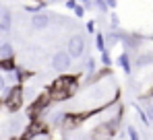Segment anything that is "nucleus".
Here are the masks:
<instances>
[{
	"label": "nucleus",
	"mask_w": 153,
	"mask_h": 140,
	"mask_svg": "<svg viewBox=\"0 0 153 140\" xmlns=\"http://www.w3.org/2000/svg\"><path fill=\"white\" fill-rule=\"evenodd\" d=\"M29 122H31L29 116H25V113H15V116L8 119L6 128H8V132H10L13 136H23V132H25Z\"/></svg>",
	"instance_id": "nucleus-3"
},
{
	"label": "nucleus",
	"mask_w": 153,
	"mask_h": 140,
	"mask_svg": "<svg viewBox=\"0 0 153 140\" xmlns=\"http://www.w3.org/2000/svg\"><path fill=\"white\" fill-rule=\"evenodd\" d=\"M105 4H108V10H114L118 6V0H105Z\"/></svg>",
	"instance_id": "nucleus-23"
},
{
	"label": "nucleus",
	"mask_w": 153,
	"mask_h": 140,
	"mask_svg": "<svg viewBox=\"0 0 153 140\" xmlns=\"http://www.w3.org/2000/svg\"><path fill=\"white\" fill-rule=\"evenodd\" d=\"M42 8H44V2H42V0H31V2L25 6V10H27V13H31V15L42 13Z\"/></svg>",
	"instance_id": "nucleus-12"
},
{
	"label": "nucleus",
	"mask_w": 153,
	"mask_h": 140,
	"mask_svg": "<svg viewBox=\"0 0 153 140\" xmlns=\"http://www.w3.org/2000/svg\"><path fill=\"white\" fill-rule=\"evenodd\" d=\"M102 64H103V68H110V66H112V56H110L108 49L102 52Z\"/></svg>",
	"instance_id": "nucleus-17"
},
{
	"label": "nucleus",
	"mask_w": 153,
	"mask_h": 140,
	"mask_svg": "<svg viewBox=\"0 0 153 140\" xmlns=\"http://www.w3.org/2000/svg\"><path fill=\"white\" fill-rule=\"evenodd\" d=\"M87 33H95V21H89L87 23Z\"/></svg>",
	"instance_id": "nucleus-24"
},
{
	"label": "nucleus",
	"mask_w": 153,
	"mask_h": 140,
	"mask_svg": "<svg viewBox=\"0 0 153 140\" xmlns=\"http://www.w3.org/2000/svg\"><path fill=\"white\" fill-rule=\"evenodd\" d=\"M76 4H79L76 0H66V4H64V6H66L68 10H75V8H76Z\"/></svg>",
	"instance_id": "nucleus-22"
},
{
	"label": "nucleus",
	"mask_w": 153,
	"mask_h": 140,
	"mask_svg": "<svg viewBox=\"0 0 153 140\" xmlns=\"http://www.w3.org/2000/svg\"><path fill=\"white\" fill-rule=\"evenodd\" d=\"M95 47H97L100 52H105V49H108V46H105V35H103V33H97V35H95Z\"/></svg>",
	"instance_id": "nucleus-13"
},
{
	"label": "nucleus",
	"mask_w": 153,
	"mask_h": 140,
	"mask_svg": "<svg viewBox=\"0 0 153 140\" xmlns=\"http://www.w3.org/2000/svg\"><path fill=\"white\" fill-rule=\"evenodd\" d=\"M95 6H97V10H100L102 15L108 13V4H105V0H95Z\"/></svg>",
	"instance_id": "nucleus-18"
},
{
	"label": "nucleus",
	"mask_w": 153,
	"mask_h": 140,
	"mask_svg": "<svg viewBox=\"0 0 153 140\" xmlns=\"http://www.w3.org/2000/svg\"><path fill=\"white\" fill-rule=\"evenodd\" d=\"M126 134H128V140H141V136H139V132H137L134 126H126Z\"/></svg>",
	"instance_id": "nucleus-16"
},
{
	"label": "nucleus",
	"mask_w": 153,
	"mask_h": 140,
	"mask_svg": "<svg viewBox=\"0 0 153 140\" xmlns=\"http://www.w3.org/2000/svg\"><path fill=\"white\" fill-rule=\"evenodd\" d=\"M35 140H39V138H35Z\"/></svg>",
	"instance_id": "nucleus-28"
},
{
	"label": "nucleus",
	"mask_w": 153,
	"mask_h": 140,
	"mask_svg": "<svg viewBox=\"0 0 153 140\" xmlns=\"http://www.w3.org/2000/svg\"><path fill=\"white\" fill-rule=\"evenodd\" d=\"M132 107H134V111L139 113V119L143 122V126H149V124H151V122L147 119V116H145V111H143V107H141V105H137V103H134Z\"/></svg>",
	"instance_id": "nucleus-14"
},
{
	"label": "nucleus",
	"mask_w": 153,
	"mask_h": 140,
	"mask_svg": "<svg viewBox=\"0 0 153 140\" xmlns=\"http://www.w3.org/2000/svg\"><path fill=\"white\" fill-rule=\"evenodd\" d=\"M10 27H13V15H10L8 8H2V13H0V31L8 33Z\"/></svg>",
	"instance_id": "nucleus-7"
},
{
	"label": "nucleus",
	"mask_w": 153,
	"mask_h": 140,
	"mask_svg": "<svg viewBox=\"0 0 153 140\" xmlns=\"http://www.w3.org/2000/svg\"><path fill=\"white\" fill-rule=\"evenodd\" d=\"M15 58V49L8 41H2L0 43V60H13Z\"/></svg>",
	"instance_id": "nucleus-11"
},
{
	"label": "nucleus",
	"mask_w": 153,
	"mask_h": 140,
	"mask_svg": "<svg viewBox=\"0 0 153 140\" xmlns=\"http://www.w3.org/2000/svg\"><path fill=\"white\" fill-rule=\"evenodd\" d=\"M48 91H58V93H64L66 97H73L79 91V78L76 76H68V74H62L56 80H52Z\"/></svg>",
	"instance_id": "nucleus-2"
},
{
	"label": "nucleus",
	"mask_w": 153,
	"mask_h": 140,
	"mask_svg": "<svg viewBox=\"0 0 153 140\" xmlns=\"http://www.w3.org/2000/svg\"><path fill=\"white\" fill-rule=\"evenodd\" d=\"M118 64H120V68L124 70L128 76L132 74V62H130V54H128V52H122V54L118 56Z\"/></svg>",
	"instance_id": "nucleus-8"
},
{
	"label": "nucleus",
	"mask_w": 153,
	"mask_h": 140,
	"mask_svg": "<svg viewBox=\"0 0 153 140\" xmlns=\"http://www.w3.org/2000/svg\"><path fill=\"white\" fill-rule=\"evenodd\" d=\"M73 13H75V17L83 19V17H85V6H83V4H76V8L73 10Z\"/></svg>",
	"instance_id": "nucleus-20"
},
{
	"label": "nucleus",
	"mask_w": 153,
	"mask_h": 140,
	"mask_svg": "<svg viewBox=\"0 0 153 140\" xmlns=\"http://www.w3.org/2000/svg\"><path fill=\"white\" fill-rule=\"evenodd\" d=\"M23 103H25V97H23V87L21 85L6 87V93L2 97V107H6L10 111H19Z\"/></svg>",
	"instance_id": "nucleus-1"
},
{
	"label": "nucleus",
	"mask_w": 153,
	"mask_h": 140,
	"mask_svg": "<svg viewBox=\"0 0 153 140\" xmlns=\"http://www.w3.org/2000/svg\"><path fill=\"white\" fill-rule=\"evenodd\" d=\"M149 64H153V54L151 52H145V54H141V56L134 58V68H145V66H149Z\"/></svg>",
	"instance_id": "nucleus-9"
},
{
	"label": "nucleus",
	"mask_w": 153,
	"mask_h": 140,
	"mask_svg": "<svg viewBox=\"0 0 153 140\" xmlns=\"http://www.w3.org/2000/svg\"><path fill=\"white\" fill-rule=\"evenodd\" d=\"M143 111H145V116H147V119H149V122H153V103H147Z\"/></svg>",
	"instance_id": "nucleus-19"
},
{
	"label": "nucleus",
	"mask_w": 153,
	"mask_h": 140,
	"mask_svg": "<svg viewBox=\"0 0 153 140\" xmlns=\"http://www.w3.org/2000/svg\"><path fill=\"white\" fill-rule=\"evenodd\" d=\"M71 64H73V58L64 49L62 52H56L52 56V68L56 70V72H66V70L71 68Z\"/></svg>",
	"instance_id": "nucleus-5"
},
{
	"label": "nucleus",
	"mask_w": 153,
	"mask_h": 140,
	"mask_svg": "<svg viewBox=\"0 0 153 140\" xmlns=\"http://www.w3.org/2000/svg\"><path fill=\"white\" fill-rule=\"evenodd\" d=\"M4 140H21V136H10V138H4Z\"/></svg>",
	"instance_id": "nucleus-25"
},
{
	"label": "nucleus",
	"mask_w": 153,
	"mask_h": 140,
	"mask_svg": "<svg viewBox=\"0 0 153 140\" xmlns=\"http://www.w3.org/2000/svg\"><path fill=\"white\" fill-rule=\"evenodd\" d=\"M64 116H66V111H54L48 119H46V126H52V128H56V126H62V122H64Z\"/></svg>",
	"instance_id": "nucleus-10"
},
{
	"label": "nucleus",
	"mask_w": 153,
	"mask_h": 140,
	"mask_svg": "<svg viewBox=\"0 0 153 140\" xmlns=\"http://www.w3.org/2000/svg\"><path fill=\"white\" fill-rule=\"evenodd\" d=\"M0 107H2V99H0Z\"/></svg>",
	"instance_id": "nucleus-27"
},
{
	"label": "nucleus",
	"mask_w": 153,
	"mask_h": 140,
	"mask_svg": "<svg viewBox=\"0 0 153 140\" xmlns=\"http://www.w3.org/2000/svg\"><path fill=\"white\" fill-rule=\"evenodd\" d=\"M50 23H52V19H50L48 13H37V15L31 17V27H33L35 31H44V29H48Z\"/></svg>",
	"instance_id": "nucleus-6"
},
{
	"label": "nucleus",
	"mask_w": 153,
	"mask_h": 140,
	"mask_svg": "<svg viewBox=\"0 0 153 140\" xmlns=\"http://www.w3.org/2000/svg\"><path fill=\"white\" fill-rule=\"evenodd\" d=\"M42 2H58V0H42Z\"/></svg>",
	"instance_id": "nucleus-26"
},
{
	"label": "nucleus",
	"mask_w": 153,
	"mask_h": 140,
	"mask_svg": "<svg viewBox=\"0 0 153 140\" xmlns=\"http://www.w3.org/2000/svg\"><path fill=\"white\" fill-rule=\"evenodd\" d=\"M6 93V76L4 74H0V95Z\"/></svg>",
	"instance_id": "nucleus-21"
},
{
	"label": "nucleus",
	"mask_w": 153,
	"mask_h": 140,
	"mask_svg": "<svg viewBox=\"0 0 153 140\" xmlns=\"http://www.w3.org/2000/svg\"><path fill=\"white\" fill-rule=\"evenodd\" d=\"M118 29H120V19L116 13H112L110 15V31H118Z\"/></svg>",
	"instance_id": "nucleus-15"
},
{
	"label": "nucleus",
	"mask_w": 153,
	"mask_h": 140,
	"mask_svg": "<svg viewBox=\"0 0 153 140\" xmlns=\"http://www.w3.org/2000/svg\"><path fill=\"white\" fill-rule=\"evenodd\" d=\"M71 58H81L83 52H85V35L76 33L73 37H68V43H66V49H64Z\"/></svg>",
	"instance_id": "nucleus-4"
}]
</instances>
